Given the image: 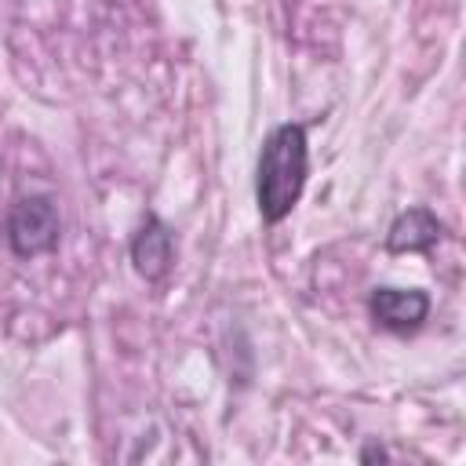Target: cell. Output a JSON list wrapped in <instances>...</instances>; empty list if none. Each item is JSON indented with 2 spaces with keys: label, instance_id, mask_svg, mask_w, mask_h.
<instances>
[{
  "label": "cell",
  "instance_id": "6da1fadb",
  "mask_svg": "<svg viewBox=\"0 0 466 466\" xmlns=\"http://www.w3.org/2000/svg\"><path fill=\"white\" fill-rule=\"evenodd\" d=\"M309 175V142L302 124H277L258 153L255 171V204L266 226H277L291 215L306 189Z\"/></svg>",
  "mask_w": 466,
  "mask_h": 466
},
{
  "label": "cell",
  "instance_id": "7a4b0ae2",
  "mask_svg": "<svg viewBox=\"0 0 466 466\" xmlns=\"http://www.w3.org/2000/svg\"><path fill=\"white\" fill-rule=\"evenodd\" d=\"M4 237L18 258H36V255L55 251L58 237H62V215H58L55 200L44 193L15 200L7 211V222H4Z\"/></svg>",
  "mask_w": 466,
  "mask_h": 466
},
{
  "label": "cell",
  "instance_id": "3957f363",
  "mask_svg": "<svg viewBox=\"0 0 466 466\" xmlns=\"http://www.w3.org/2000/svg\"><path fill=\"white\" fill-rule=\"evenodd\" d=\"M368 313L379 328L393 335H411L430 313V295L419 288H375L368 295Z\"/></svg>",
  "mask_w": 466,
  "mask_h": 466
},
{
  "label": "cell",
  "instance_id": "277c9868",
  "mask_svg": "<svg viewBox=\"0 0 466 466\" xmlns=\"http://www.w3.org/2000/svg\"><path fill=\"white\" fill-rule=\"evenodd\" d=\"M131 262L146 280H160L171 262H175V233L164 218L146 215V222L138 226L135 240H131Z\"/></svg>",
  "mask_w": 466,
  "mask_h": 466
},
{
  "label": "cell",
  "instance_id": "5b68a950",
  "mask_svg": "<svg viewBox=\"0 0 466 466\" xmlns=\"http://www.w3.org/2000/svg\"><path fill=\"white\" fill-rule=\"evenodd\" d=\"M444 226L430 208H408L393 218L390 233H386V248L390 251H430L441 240Z\"/></svg>",
  "mask_w": 466,
  "mask_h": 466
},
{
  "label": "cell",
  "instance_id": "8992f818",
  "mask_svg": "<svg viewBox=\"0 0 466 466\" xmlns=\"http://www.w3.org/2000/svg\"><path fill=\"white\" fill-rule=\"evenodd\" d=\"M360 459H386V451H382V448H368Z\"/></svg>",
  "mask_w": 466,
  "mask_h": 466
}]
</instances>
